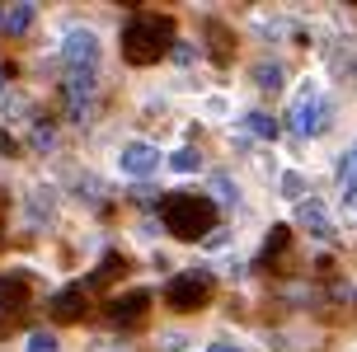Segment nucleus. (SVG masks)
<instances>
[{
  "label": "nucleus",
  "instance_id": "nucleus-1",
  "mask_svg": "<svg viewBox=\"0 0 357 352\" xmlns=\"http://www.w3.org/2000/svg\"><path fill=\"white\" fill-rule=\"evenodd\" d=\"M160 216H165V230L169 235H178V240H202L216 226V202L202 197V193H169L160 202Z\"/></svg>",
  "mask_w": 357,
  "mask_h": 352
},
{
  "label": "nucleus",
  "instance_id": "nucleus-2",
  "mask_svg": "<svg viewBox=\"0 0 357 352\" xmlns=\"http://www.w3.org/2000/svg\"><path fill=\"white\" fill-rule=\"evenodd\" d=\"M169 38H174V24L160 15H137L123 29V56L132 66H151L169 52Z\"/></svg>",
  "mask_w": 357,
  "mask_h": 352
},
{
  "label": "nucleus",
  "instance_id": "nucleus-3",
  "mask_svg": "<svg viewBox=\"0 0 357 352\" xmlns=\"http://www.w3.org/2000/svg\"><path fill=\"white\" fill-rule=\"evenodd\" d=\"M165 300H169V310H178V315L202 310V305L212 300V277H207V273H178V277L165 286Z\"/></svg>",
  "mask_w": 357,
  "mask_h": 352
},
{
  "label": "nucleus",
  "instance_id": "nucleus-4",
  "mask_svg": "<svg viewBox=\"0 0 357 352\" xmlns=\"http://www.w3.org/2000/svg\"><path fill=\"white\" fill-rule=\"evenodd\" d=\"M329 123H334V113H329V104L315 99V94H305L301 104H296V113H291V127H296L301 137H320V132H329Z\"/></svg>",
  "mask_w": 357,
  "mask_h": 352
},
{
  "label": "nucleus",
  "instance_id": "nucleus-5",
  "mask_svg": "<svg viewBox=\"0 0 357 352\" xmlns=\"http://www.w3.org/2000/svg\"><path fill=\"white\" fill-rule=\"evenodd\" d=\"M118 164H123V174H155L160 169V151L155 146H146V141H132V146H123V155H118Z\"/></svg>",
  "mask_w": 357,
  "mask_h": 352
},
{
  "label": "nucleus",
  "instance_id": "nucleus-6",
  "mask_svg": "<svg viewBox=\"0 0 357 352\" xmlns=\"http://www.w3.org/2000/svg\"><path fill=\"white\" fill-rule=\"evenodd\" d=\"M61 56H66V61H71L75 70H89L94 61H99V43H94V33H89V29H75V33L66 38Z\"/></svg>",
  "mask_w": 357,
  "mask_h": 352
},
{
  "label": "nucleus",
  "instance_id": "nucleus-7",
  "mask_svg": "<svg viewBox=\"0 0 357 352\" xmlns=\"http://www.w3.org/2000/svg\"><path fill=\"white\" fill-rule=\"evenodd\" d=\"M85 310H89V286H85V282H75V286H66V291H56V296H52V315L66 319V324L80 319Z\"/></svg>",
  "mask_w": 357,
  "mask_h": 352
},
{
  "label": "nucleus",
  "instance_id": "nucleus-8",
  "mask_svg": "<svg viewBox=\"0 0 357 352\" xmlns=\"http://www.w3.org/2000/svg\"><path fill=\"white\" fill-rule=\"evenodd\" d=\"M89 94H94V75H89V70H75L71 80H66V113H71L75 123H85Z\"/></svg>",
  "mask_w": 357,
  "mask_h": 352
},
{
  "label": "nucleus",
  "instance_id": "nucleus-9",
  "mask_svg": "<svg viewBox=\"0 0 357 352\" xmlns=\"http://www.w3.org/2000/svg\"><path fill=\"white\" fill-rule=\"evenodd\" d=\"M146 305H151V291L118 296V300H108V319H113V324H137V319L146 315Z\"/></svg>",
  "mask_w": 357,
  "mask_h": 352
},
{
  "label": "nucleus",
  "instance_id": "nucleus-10",
  "mask_svg": "<svg viewBox=\"0 0 357 352\" xmlns=\"http://www.w3.org/2000/svg\"><path fill=\"white\" fill-rule=\"evenodd\" d=\"M296 221H301L315 240H329V235H334V221H329V211H324L320 202H301V207H296Z\"/></svg>",
  "mask_w": 357,
  "mask_h": 352
},
{
  "label": "nucleus",
  "instance_id": "nucleus-11",
  "mask_svg": "<svg viewBox=\"0 0 357 352\" xmlns=\"http://www.w3.org/2000/svg\"><path fill=\"white\" fill-rule=\"evenodd\" d=\"M127 273V259L123 254H104V263L94 268V277H89V286H108L113 277H123Z\"/></svg>",
  "mask_w": 357,
  "mask_h": 352
},
{
  "label": "nucleus",
  "instance_id": "nucleus-12",
  "mask_svg": "<svg viewBox=\"0 0 357 352\" xmlns=\"http://www.w3.org/2000/svg\"><path fill=\"white\" fill-rule=\"evenodd\" d=\"M33 15H38V10H33V5H15V10H10V15H5V19H0V29H5V33H29V29H33Z\"/></svg>",
  "mask_w": 357,
  "mask_h": 352
},
{
  "label": "nucleus",
  "instance_id": "nucleus-13",
  "mask_svg": "<svg viewBox=\"0 0 357 352\" xmlns=\"http://www.w3.org/2000/svg\"><path fill=\"white\" fill-rule=\"evenodd\" d=\"M24 291H29V286H24V277H5V286H0V296H5V305H10V310H19V305H24Z\"/></svg>",
  "mask_w": 357,
  "mask_h": 352
},
{
  "label": "nucleus",
  "instance_id": "nucleus-14",
  "mask_svg": "<svg viewBox=\"0 0 357 352\" xmlns=\"http://www.w3.org/2000/svg\"><path fill=\"white\" fill-rule=\"evenodd\" d=\"M197 164H202V155H197L193 146H183V151H174V169H178V174H193Z\"/></svg>",
  "mask_w": 357,
  "mask_h": 352
},
{
  "label": "nucleus",
  "instance_id": "nucleus-15",
  "mask_svg": "<svg viewBox=\"0 0 357 352\" xmlns=\"http://www.w3.org/2000/svg\"><path fill=\"white\" fill-rule=\"evenodd\" d=\"M250 132H254V137H278V118H268V113H250Z\"/></svg>",
  "mask_w": 357,
  "mask_h": 352
},
{
  "label": "nucleus",
  "instance_id": "nucleus-16",
  "mask_svg": "<svg viewBox=\"0 0 357 352\" xmlns=\"http://www.w3.org/2000/svg\"><path fill=\"white\" fill-rule=\"evenodd\" d=\"M254 75H259V85H264V89H278V85H282V66H268V61H264Z\"/></svg>",
  "mask_w": 357,
  "mask_h": 352
},
{
  "label": "nucleus",
  "instance_id": "nucleus-17",
  "mask_svg": "<svg viewBox=\"0 0 357 352\" xmlns=\"http://www.w3.org/2000/svg\"><path fill=\"white\" fill-rule=\"evenodd\" d=\"M287 240H291V235H287V226H273V235H268L264 254H268V259H273V254H282V249H287Z\"/></svg>",
  "mask_w": 357,
  "mask_h": 352
},
{
  "label": "nucleus",
  "instance_id": "nucleus-18",
  "mask_svg": "<svg viewBox=\"0 0 357 352\" xmlns=\"http://www.w3.org/2000/svg\"><path fill=\"white\" fill-rule=\"evenodd\" d=\"M29 352H56V338L47 329H38V334H29Z\"/></svg>",
  "mask_w": 357,
  "mask_h": 352
},
{
  "label": "nucleus",
  "instance_id": "nucleus-19",
  "mask_svg": "<svg viewBox=\"0 0 357 352\" xmlns=\"http://www.w3.org/2000/svg\"><path fill=\"white\" fill-rule=\"evenodd\" d=\"M33 146H38V151L52 146V123H47V118H38V123H33Z\"/></svg>",
  "mask_w": 357,
  "mask_h": 352
},
{
  "label": "nucleus",
  "instance_id": "nucleus-20",
  "mask_svg": "<svg viewBox=\"0 0 357 352\" xmlns=\"http://www.w3.org/2000/svg\"><path fill=\"white\" fill-rule=\"evenodd\" d=\"M212 38H216V47H212L216 61H226V56H231V52H226V29H221V24H212Z\"/></svg>",
  "mask_w": 357,
  "mask_h": 352
},
{
  "label": "nucleus",
  "instance_id": "nucleus-21",
  "mask_svg": "<svg viewBox=\"0 0 357 352\" xmlns=\"http://www.w3.org/2000/svg\"><path fill=\"white\" fill-rule=\"evenodd\" d=\"M282 188H287V197H301V178H296V174H282Z\"/></svg>",
  "mask_w": 357,
  "mask_h": 352
},
{
  "label": "nucleus",
  "instance_id": "nucleus-22",
  "mask_svg": "<svg viewBox=\"0 0 357 352\" xmlns=\"http://www.w3.org/2000/svg\"><path fill=\"white\" fill-rule=\"evenodd\" d=\"M0 151H5V155H15V151H19V141L10 137V132H0Z\"/></svg>",
  "mask_w": 357,
  "mask_h": 352
},
{
  "label": "nucleus",
  "instance_id": "nucleus-23",
  "mask_svg": "<svg viewBox=\"0 0 357 352\" xmlns=\"http://www.w3.org/2000/svg\"><path fill=\"white\" fill-rule=\"evenodd\" d=\"M212 352H240V348H235V343H216Z\"/></svg>",
  "mask_w": 357,
  "mask_h": 352
},
{
  "label": "nucleus",
  "instance_id": "nucleus-24",
  "mask_svg": "<svg viewBox=\"0 0 357 352\" xmlns=\"http://www.w3.org/2000/svg\"><path fill=\"white\" fill-rule=\"evenodd\" d=\"M348 169H353V174H357V146H353V155H348Z\"/></svg>",
  "mask_w": 357,
  "mask_h": 352
},
{
  "label": "nucleus",
  "instance_id": "nucleus-25",
  "mask_svg": "<svg viewBox=\"0 0 357 352\" xmlns=\"http://www.w3.org/2000/svg\"><path fill=\"white\" fill-rule=\"evenodd\" d=\"M0 211H5V188H0Z\"/></svg>",
  "mask_w": 357,
  "mask_h": 352
},
{
  "label": "nucleus",
  "instance_id": "nucleus-26",
  "mask_svg": "<svg viewBox=\"0 0 357 352\" xmlns=\"http://www.w3.org/2000/svg\"><path fill=\"white\" fill-rule=\"evenodd\" d=\"M0 19H5V15H0Z\"/></svg>",
  "mask_w": 357,
  "mask_h": 352
}]
</instances>
